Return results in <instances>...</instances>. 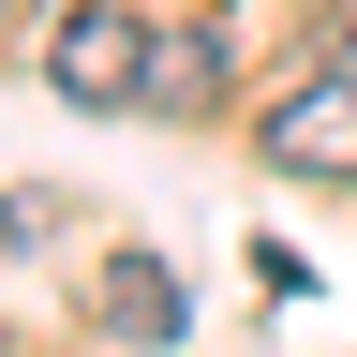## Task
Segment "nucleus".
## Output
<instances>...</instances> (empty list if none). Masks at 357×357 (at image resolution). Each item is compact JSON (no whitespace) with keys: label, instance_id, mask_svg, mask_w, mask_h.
I'll return each instance as SVG.
<instances>
[{"label":"nucleus","instance_id":"nucleus-1","mask_svg":"<svg viewBox=\"0 0 357 357\" xmlns=\"http://www.w3.org/2000/svg\"><path fill=\"white\" fill-rule=\"evenodd\" d=\"M149 60H164V45L134 30V15H105V0L60 15V45H45V75H60L75 105H149Z\"/></svg>","mask_w":357,"mask_h":357},{"label":"nucleus","instance_id":"nucleus-2","mask_svg":"<svg viewBox=\"0 0 357 357\" xmlns=\"http://www.w3.org/2000/svg\"><path fill=\"white\" fill-rule=\"evenodd\" d=\"M268 164H283V178H357V89L342 75L283 89V105H268Z\"/></svg>","mask_w":357,"mask_h":357},{"label":"nucleus","instance_id":"nucleus-3","mask_svg":"<svg viewBox=\"0 0 357 357\" xmlns=\"http://www.w3.org/2000/svg\"><path fill=\"white\" fill-rule=\"evenodd\" d=\"M105 328L119 342H178V268L164 253H105Z\"/></svg>","mask_w":357,"mask_h":357},{"label":"nucleus","instance_id":"nucleus-4","mask_svg":"<svg viewBox=\"0 0 357 357\" xmlns=\"http://www.w3.org/2000/svg\"><path fill=\"white\" fill-rule=\"evenodd\" d=\"M149 105H208V45H164V60H149Z\"/></svg>","mask_w":357,"mask_h":357}]
</instances>
